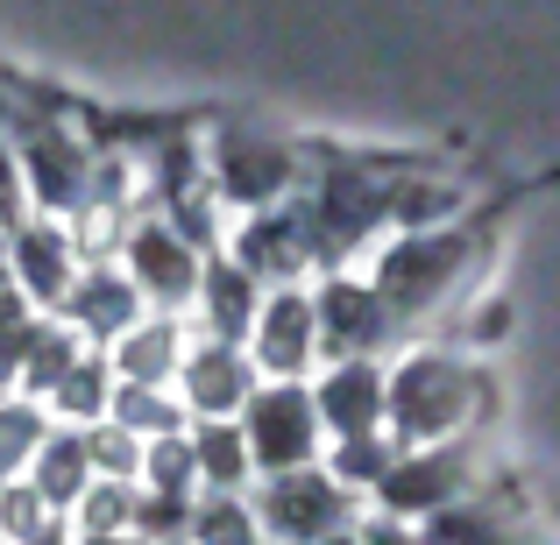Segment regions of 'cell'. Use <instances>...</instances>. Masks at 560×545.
<instances>
[{"label":"cell","mask_w":560,"mask_h":545,"mask_svg":"<svg viewBox=\"0 0 560 545\" xmlns=\"http://www.w3.org/2000/svg\"><path fill=\"white\" fill-rule=\"evenodd\" d=\"M43 439H50V411H43L36 396H8V404H0V489L28 482Z\"/></svg>","instance_id":"obj_23"},{"label":"cell","mask_w":560,"mask_h":545,"mask_svg":"<svg viewBox=\"0 0 560 545\" xmlns=\"http://www.w3.org/2000/svg\"><path fill=\"white\" fill-rule=\"evenodd\" d=\"M85 453H93L100 482H142V453H150V447H142L128 425L100 418V425H85Z\"/></svg>","instance_id":"obj_29"},{"label":"cell","mask_w":560,"mask_h":545,"mask_svg":"<svg viewBox=\"0 0 560 545\" xmlns=\"http://www.w3.org/2000/svg\"><path fill=\"white\" fill-rule=\"evenodd\" d=\"M8 121H14V99H8V79H0V135H8Z\"/></svg>","instance_id":"obj_34"},{"label":"cell","mask_w":560,"mask_h":545,"mask_svg":"<svg viewBox=\"0 0 560 545\" xmlns=\"http://www.w3.org/2000/svg\"><path fill=\"white\" fill-rule=\"evenodd\" d=\"M136 510H142V482H93L71 518H79V538H128Z\"/></svg>","instance_id":"obj_25"},{"label":"cell","mask_w":560,"mask_h":545,"mask_svg":"<svg viewBox=\"0 0 560 545\" xmlns=\"http://www.w3.org/2000/svg\"><path fill=\"white\" fill-rule=\"evenodd\" d=\"M476 453H468V439H447V447H397V461L383 467L376 482V510L383 518H405V524H425L433 510L447 503H468L476 496Z\"/></svg>","instance_id":"obj_8"},{"label":"cell","mask_w":560,"mask_h":545,"mask_svg":"<svg viewBox=\"0 0 560 545\" xmlns=\"http://www.w3.org/2000/svg\"><path fill=\"white\" fill-rule=\"evenodd\" d=\"M256 390H262V376H256V362H248V347H228V341H191L185 347L178 404H185L191 425H206V418H242Z\"/></svg>","instance_id":"obj_14"},{"label":"cell","mask_w":560,"mask_h":545,"mask_svg":"<svg viewBox=\"0 0 560 545\" xmlns=\"http://www.w3.org/2000/svg\"><path fill=\"white\" fill-rule=\"evenodd\" d=\"M355 503L362 496L348 482H334L327 467H291V475L256 482V524L262 545H319L334 532H355Z\"/></svg>","instance_id":"obj_6"},{"label":"cell","mask_w":560,"mask_h":545,"mask_svg":"<svg viewBox=\"0 0 560 545\" xmlns=\"http://www.w3.org/2000/svg\"><path fill=\"white\" fill-rule=\"evenodd\" d=\"M228 256L256 276L262 291H291L305 284V270H319V248L305 234V213L299 205H270V213H242V227L228 234Z\"/></svg>","instance_id":"obj_12"},{"label":"cell","mask_w":560,"mask_h":545,"mask_svg":"<svg viewBox=\"0 0 560 545\" xmlns=\"http://www.w3.org/2000/svg\"><path fill=\"white\" fill-rule=\"evenodd\" d=\"M121 270H128V284L142 291V305H150V312H171V319H178L185 305H199L206 256L185 241L178 227H171L164 213H142L136 227H128V241H121Z\"/></svg>","instance_id":"obj_9"},{"label":"cell","mask_w":560,"mask_h":545,"mask_svg":"<svg viewBox=\"0 0 560 545\" xmlns=\"http://www.w3.org/2000/svg\"><path fill=\"white\" fill-rule=\"evenodd\" d=\"M93 453H85V433H71V425H50V439H43L36 467H28V489L43 496V503L57 510V518H71L79 510V496L93 489Z\"/></svg>","instance_id":"obj_20"},{"label":"cell","mask_w":560,"mask_h":545,"mask_svg":"<svg viewBox=\"0 0 560 545\" xmlns=\"http://www.w3.org/2000/svg\"><path fill=\"white\" fill-rule=\"evenodd\" d=\"M305 170H313V150L277 128L256 121H228L206 128V178H213L220 205H242V213H270V205L299 199Z\"/></svg>","instance_id":"obj_5"},{"label":"cell","mask_w":560,"mask_h":545,"mask_svg":"<svg viewBox=\"0 0 560 545\" xmlns=\"http://www.w3.org/2000/svg\"><path fill=\"white\" fill-rule=\"evenodd\" d=\"M419 545H547L525 518H511L497 496H468V503H447L419 524Z\"/></svg>","instance_id":"obj_19"},{"label":"cell","mask_w":560,"mask_h":545,"mask_svg":"<svg viewBox=\"0 0 560 545\" xmlns=\"http://www.w3.org/2000/svg\"><path fill=\"white\" fill-rule=\"evenodd\" d=\"M114 390H121L114 362L100 355V347H85V355L71 362V376L57 382L50 396H43V411H50V425H71V433H85V425H100V418L114 411Z\"/></svg>","instance_id":"obj_22"},{"label":"cell","mask_w":560,"mask_h":545,"mask_svg":"<svg viewBox=\"0 0 560 545\" xmlns=\"http://www.w3.org/2000/svg\"><path fill=\"white\" fill-rule=\"evenodd\" d=\"M28 220V178H22V156H14V142L0 135V234H14Z\"/></svg>","instance_id":"obj_30"},{"label":"cell","mask_w":560,"mask_h":545,"mask_svg":"<svg viewBox=\"0 0 560 545\" xmlns=\"http://www.w3.org/2000/svg\"><path fill=\"white\" fill-rule=\"evenodd\" d=\"M397 170L405 164H383V156H319L313 150V170L299 185V213H305V234H313L319 262L327 270H348L370 241L397 227L390 220V191H397Z\"/></svg>","instance_id":"obj_3"},{"label":"cell","mask_w":560,"mask_h":545,"mask_svg":"<svg viewBox=\"0 0 560 545\" xmlns=\"http://www.w3.org/2000/svg\"><path fill=\"white\" fill-rule=\"evenodd\" d=\"M242 439L256 453V482L291 475V467H319V404H313V382H262L242 411Z\"/></svg>","instance_id":"obj_7"},{"label":"cell","mask_w":560,"mask_h":545,"mask_svg":"<svg viewBox=\"0 0 560 545\" xmlns=\"http://www.w3.org/2000/svg\"><path fill=\"white\" fill-rule=\"evenodd\" d=\"M270 291L256 284V276L242 270V262L220 248V256H206V276H199V341H228V347H248V333H256V312Z\"/></svg>","instance_id":"obj_17"},{"label":"cell","mask_w":560,"mask_h":545,"mask_svg":"<svg viewBox=\"0 0 560 545\" xmlns=\"http://www.w3.org/2000/svg\"><path fill=\"white\" fill-rule=\"evenodd\" d=\"M28 93V85H14ZM8 142L22 156V178H28V213H50V220H71L93 191V142L57 114L50 93H28V107H14L8 121Z\"/></svg>","instance_id":"obj_4"},{"label":"cell","mask_w":560,"mask_h":545,"mask_svg":"<svg viewBox=\"0 0 560 545\" xmlns=\"http://www.w3.org/2000/svg\"><path fill=\"white\" fill-rule=\"evenodd\" d=\"M14 545H79V532H71V518H43L28 538H14Z\"/></svg>","instance_id":"obj_33"},{"label":"cell","mask_w":560,"mask_h":545,"mask_svg":"<svg viewBox=\"0 0 560 545\" xmlns=\"http://www.w3.org/2000/svg\"><path fill=\"white\" fill-rule=\"evenodd\" d=\"M191 545H262L256 503H248V496H199V510H191Z\"/></svg>","instance_id":"obj_27"},{"label":"cell","mask_w":560,"mask_h":545,"mask_svg":"<svg viewBox=\"0 0 560 545\" xmlns=\"http://www.w3.org/2000/svg\"><path fill=\"white\" fill-rule=\"evenodd\" d=\"M248 362H256L262 382H305L319 368V305L305 284L262 298L256 333H248Z\"/></svg>","instance_id":"obj_11"},{"label":"cell","mask_w":560,"mask_h":545,"mask_svg":"<svg viewBox=\"0 0 560 545\" xmlns=\"http://www.w3.org/2000/svg\"><path fill=\"white\" fill-rule=\"evenodd\" d=\"M313 305H319V362H383V347L405 341L376 284L355 270H327Z\"/></svg>","instance_id":"obj_10"},{"label":"cell","mask_w":560,"mask_h":545,"mask_svg":"<svg viewBox=\"0 0 560 545\" xmlns=\"http://www.w3.org/2000/svg\"><path fill=\"white\" fill-rule=\"evenodd\" d=\"M142 489H150V496H185V503H199V461H191V433L150 439V453H142Z\"/></svg>","instance_id":"obj_26"},{"label":"cell","mask_w":560,"mask_h":545,"mask_svg":"<svg viewBox=\"0 0 560 545\" xmlns=\"http://www.w3.org/2000/svg\"><path fill=\"white\" fill-rule=\"evenodd\" d=\"M355 538H362V545H419V524L383 518V510H376V518H362V524H355Z\"/></svg>","instance_id":"obj_31"},{"label":"cell","mask_w":560,"mask_h":545,"mask_svg":"<svg viewBox=\"0 0 560 545\" xmlns=\"http://www.w3.org/2000/svg\"><path fill=\"white\" fill-rule=\"evenodd\" d=\"M313 404H319L327 439L383 433V411H390V368H383V362H319Z\"/></svg>","instance_id":"obj_16"},{"label":"cell","mask_w":560,"mask_h":545,"mask_svg":"<svg viewBox=\"0 0 560 545\" xmlns=\"http://www.w3.org/2000/svg\"><path fill=\"white\" fill-rule=\"evenodd\" d=\"M185 319H171V312H150L142 327H128L121 341L107 347V362H114V376L121 382H142V390H178V368H185Z\"/></svg>","instance_id":"obj_18"},{"label":"cell","mask_w":560,"mask_h":545,"mask_svg":"<svg viewBox=\"0 0 560 545\" xmlns=\"http://www.w3.org/2000/svg\"><path fill=\"white\" fill-rule=\"evenodd\" d=\"M319 545H362L355 532H334V538H319Z\"/></svg>","instance_id":"obj_36"},{"label":"cell","mask_w":560,"mask_h":545,"mask_svg":"<svg viewBox=\"0 0 560 545\" xmlns=\"http://www.w3.org/2000/svg\"><path fill=\"white\" fill-rule=\"evenodd\" d=\"M107 418L128 425L142 447H150V439H171V433H191L178 390H142V382H121V390H114V411H107Z\"/></svg>","instance_id":"obj_24"},{"label":"cell","mask_w":560,"mask_h":545,"mask_svg":"<svg viewBox=\"0 0 560 545\" xmlns=\"http://www.w3.org/2000/svg\"><path fill=\"white\" fill-rule=\"evenodd\" d=\"M28 319H36V305H28V298H22V291H14V284H8V291H0V341H8V333H22V327H28Z\"/></svg>","instance_id":"obj_32"},{"label":"cell","mask_w":560,"mask_h":545,"mask_svg":"<svg viewBox=\"0 0 560 545\" xmlns=\"http://www.w3.org/2000/svg\"><path fill=\"white\" fill-rule=\"evenodd\" d=\"M8 262H14V291H22L36 312H65L71 284H79V241H71L65 220L50 213H28L22 227L8 234Z\"/></svg>","instance_id":"obj_13"},{"label":"cell","mask_w":560,"mask_h":545,"mask_svg":"<svg viewBox=\"0 0 560 545\" xmlns=\"http://www.w3.org/2000/svg\"><path fill=\"white\" fill-rule=\"evenodd\" d=\"M57 319H65L85 347H100V355H107L128 327H142V319H150V305H142L136 284H128L121 262H93V270H79V284H71V298H65V312H57Z\"/></svg>","instance_id":"obj_15"},{"label":"cell","mask_w":560,"mask_h":545,"mask_svg":"<svg viewBox=\"0 0 560 545\" xmlns=\"http://www.w3.org/2000/svg\"><path fill=\"white\" fill-rule=\"evenodd\" d=\"M14 284V262H8V234H0V291Z\"/></svg>","instance_id":"obj_35"},{"label":"cell","mask_w":560,"mask_h":545,"mask_svg":"<svg viewBox=\"0 0 560 545\" xmlns=\"http://www.w3.org/2000/svg\"><path fill=\"white\" fill-rule=\"evenodd\" d=\"M390 461H397V439H390V433H362V439H334V447H327V475L348 482L355 496L376 489Z\"/></svg>","instance_id":"obj_28"},{"label":"cell","mask_w":560,"mask_h":545,"mask_svg":"<svg viewBox=\"0 0 560 545\" xmlns=\"http://www.w3.org/2000/svg\"><path fill=\"white\" fill-rule=\"evenodd\" d=\"M191 461H199V496H242L256 482V453L242 439V418L191 425Z\"/></svg>","instance_id":"obj_21"},{"label":"cell","mask_w":560,"mask_h":545,"mask_svg":"<svg viewBox=\"0 0 560 545\" xmlns=\"http://www.w3.org/2000/svg\"><path fill=\"white\" fill-rule=\"evenodd\" d=\"M497 411V376L462 347H411L405 362H390V411L383 433L397 447H447L468 439Z\"/></svg>","instance_id":"obj_2"},{"label":"cell","mask_w":560,"mask_h":545,"mask_svg":"<svg viewBox=\"0 0 560 545\" xmlns=\"http://www.w3.org/2000/svg\"><path fill=\"white\" fill-rule=\"evenodd\" d=\"M490 227L497 213L476 220H447V227H405L390 241H376V262L362 276L376 284V298L390 305L397 333L433 327L447 305H462V291L476 284L482 256H490Z\"/></svg>","instance_id":"obj_1"}]
</instances>
